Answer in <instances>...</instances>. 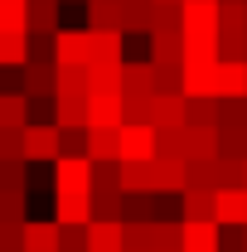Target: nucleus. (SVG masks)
I'll return each instance as SVG.
<instances>
[{
	"instance_id": "1",
	"label": "nucleus",
	"mask_w": 247,
	"mask_h": 252,
	"mask_svg": "<svg viewBox=\"0 0 247 252\" xmlns=\"http://www.w3.org/2000/svg\"><path fill=\"white\" fill-rule=\"evenodd\" d=\"M20 141H25V160L30 165H54L63 156V131L49 126V122H25Z\"/></svg>"
},
{
	"instance_id": "2",
	"label": "nucleus",
	"mask_w": 247,
	"mask_h": 252,
	"mask_svg": "<svg viewBox=\"0 0 247 252\" xmlns=\"http://www.w3.org/2000/svg\"><path fill=\"white\" fill-rule=\"evenodd\" d=\"M209 93L218 102L247 97V59H214V68H209Z\"/></svg>"
},
{
	"instance_id": "3",
	"label": "nucleus",
	"mask_w": 247,
	"mask_h": 252,
	"mask_svg": "<svg viewBox=\"0 0 247 252\" xmlns=\"http://www.w3.org/2000/svg\"><path fill=\"white\" fill-rule=\"evenodd\" d=\"M54 194H93V160L59 156L54 160Z\"/></svg>"
},
{
	"instance_id": "4",
	"label": "nucleus",
	"mask_w": 247,
	"mask_h": 252,
	"mask_svg": "<svg viewBox=\"0 0 247 252\" xmlns=\"http://www.w3.org/2000/svg\"><path fill=\"white\" fill-rule=\"evenodd\" d=\"M117 160H155V126L122 122L117 126Z\"/></svg>"
},
{
	"instance_id": "5",
	"label": "nucleus",
	"mask_w": 247,
	"mask_h": 252,
	"mask_svg": "<svg viewBox=\"0 0 247 252\" xmlns=\"http://www.w3.org/2000/svg\"><path fill=\"white\" fill-rule=\"evenodd\" d=\"M223 228L218 219H180V252H218Z\"/></svg>"
},
{
	"instance_id": "6",
	"label": "nucleus",
	"mask_w": 247,
	"mask_h": 252,
	"mask_svg": "<svg viewBox=\"0 0 247 252\" xmlns=\"http://www.w3.org/2000/svg\"><path fill=\"white\" fill-rule=\"evenodd\" d=\"M214 219H218V228H243L247 223V189L243 185L214 189Z\"/></svg>"
},
{
	"instance_id": "7",
	"label": "nucleus",
	"mask_w": 247,
	"mask_h": 252,
	"mask_svg": "<svg viewBox=\"0 0 247 252\" xmlns=\"http://www.w3.org/2000/svg\"><path fill=\"white\" fill-rule=\"evenodd\" d=\"M185 107H189L185 93H151V117H146V122H151L155 131H165V126H185Z\"/></svg>"
},
{
	"instance_id": "8",
	"label": "nucleus",
	"mask_w": 247,
	"mask_h": 252,
	"mask_svg": "<svg viewBox=\"0 0 247 252\" xmlns=\"http://www.w3.org/2000/svg\"><path fill=\"white\" fill-rule=\"evenodd\" d=\"M122 248H126L122 219H93L88 223V252H122Z\"/></svg>"
},
{
	"instance_id": "9",
	"label": "nucleus",
	"mask_w": 247,
	"mask_h": 252,
	"mask_svg": "<svg viewBox=\"0 0 247 252\" xmlns=\"http://www.w3.org/2000/svg\"><path fill=\"white\" fill-rule=\"evenodd\" d=\"M151 170H155V194H185V185H189V165H185V160L155 156Z\"/></svg>"
},
{
	"instance_id": "10",
	"label": "nucleus",
	"mask_w": 247,
	"mask_h": 252,
	"mask_svg": "<svg viewBox=\"0 0 247 252\" xmlns=\"http://www.w3.org/2000/svg\"><path fill=\"white\" fill-rule=\"evenodd\" d=\"M20 252H59V219H49V223L25 219V233H20Z\"/></svg>"
},
{
	"instance_id": "11",
	"label": "nucleus",
	"mask_w": 247,
	"mask_h": 252,
	"mask_svg": "<svg viewBox=\"0 0 247 252\" xmlns=\"http://www.w3.org/2000/svg\"><path fill=\"white\" fill-rule=\"evenodd\" d=\"M122 93H88V126H122Z\"/></svg>"
},
{
	"instance_id": "12",
	"label": "nucleus",
	"mask_w": 247,
	"mask_h": 252,
	"mask_svg": "<svg viewBox=\"0 0 247 252\" xmlns=\"http://www.w3.org/2000/svg\"><path fill=\"white\" fill-rule=\"evenodd\" d=\"M54 107H59V131L68 126H88V93H54Z\"/></svg>"
},
{
	"instance_id": "13",
	"label": "nucleus",
	"mask_w": 247,
	"mask_h": 252,
	"mask_svg": "<svg viewBox=\"0 0 247 252\" xmlns=\"http://www.w3.org/2000/svg\"><path fill=\"white\" fill-rule=\"evenodd\" d=\"M59 223H93V194H54Z\"/></svg>"
},
{
	"instance_id": "14",
	"label": "nucleus",
	"mask_w": 247,
	"mask_h": 252,
	"mask_svg": "<svg viewBox=\"0 0 247 252\" xmlns=\"http://www.w3.org/2000/svg\"><path fill=\"white\" fill-rule=\"evenodd\" d=\"M122 194H155L151 160H122Z\"/></svg>"
},
{
	"instance_id": "15",
	"label": "nucleus",
	"mask_w": 247,
	"mask_h": 252,
	"mask_svg": "<svg viewBox=\"0 0 247 252\" xmlns=\"http://www.w3.org/2000/svg\"><path fill=\"white\" fill-rule=\"evenodd\" d=\"M25 122H30V97L0 93V131H25Z\"/></svg>"
},
{
	"instance_id": "16",
	"label": "nucleus",
	"mask_w": 247,
	"mask_h": 252,
	"mask_svg": "<svg viewBox=\"0 0 247 252\" xmlns=\"http://www.w3.org/2000/svg\"><path fill=\"white\" fill-rule=\"evenodd\" d=\"M180 199H185V204H180V219H214V189L189 185Z\"/></svg>"
},
{
	"instance_id": "17",
	"label": "nucleus",
	"mask_w": 247,
	"mask_h": 252,
	"mask_svg": "<svg viewBox=\"0 0 247 252\" xmlns=\"http://www.w3.org/2000/svg\"><path fill=\"white\" fill-rule=\"evenodd\" d=\"M151 252H180V219H160L151 223Z\"/></svg>"
},
{
	"instance_id": "18",
	"label": "nucleus",
	"mask_w": 247,
	"mask_h": 252,
	"mask_svg": "<svg viewBox=\"0 0 247 252\" xmlns=\"http://www.w3.org/2000/svg\"><path fill=\"white\" fill-rule=\"evenodd\" d=\"M122 93L151 97L155 93V68H146V63H126V68H122Z\"/></svg>"
},
{
	"instance_id": "19",
	"label": "nucleus",
	"mask_w": 247,
	"mask_h": 252,
	"mask_svg": "<svg viewBox=\"0 0 247 252\" xmlns=\"http://www.w3.org/2000/svg\"><path fill=\"white\" fill-rule=\"evenodd\" d=\"M25 59H30V49H25V30H0V68H5V63L20 68Z\"/></svg>"
},
{
	"instance_id": "20",
	"label": "nucleus",
	"mask_w": 247,
	"mask_h": 252,
	"mask_svg": "<svg viewBox=\"0 0 247 252\" xmlns=\"http://www.w3.org/2000/svg\"><path fill=\"white\" fill-rule=\"evenodd\" d=\"M209 175H214V189L243 185V160H238V156H214V160H209Z\"/></svg>"
},
{
	"instance_id": "21",
	"label": "nucleus",
	"mask_w": 247,
	"mask_h": 252,
	"mask_svg": "<svg viewBox=\"0 0 247 252\" xmlns=\"http://www.w3.org/2000/svg\"><path fill=\"white\" fill-rule=\"evenodd\" d=\"M185 126H218V97H189Z\"/></svg>"
},
{
	"instance_id": "22",
	"label": "nucleus",
	"mask_w": 247,
	"mask_h": 252,
	"mask_svg": "<svg viewBox=\"0 0 247 252\" xmlns=\"http://www.w3.org/2000/svg\"><path fill=\"white\" fill-rule=\"evenodd\" d=\"M93 219H122V189L93 185Z\"/></svg>"
},
{
	"instance_id": "23",
	"label": "nucleus",
	"mask_w": 247,
	"mask_h": 252,
	"mask_svg": "<svg viewBox=\"0 0 247 252\" xmlns=\"http://www.w3.org/2000/svg\"><path fill=\"white\" fill-rule=\"evenodd\" d=\"M117 34L102 30V34H88V63H117Z\"/></svg>"
},
{
	"instance_id": "24",
	"label": "nucleus",
	"mask_w": 247,
	"mask_h": 252,
	"mask_svg": "<svg viewBox=\"0 0 247 252\" xmlns=\"http://www.w3.org/2000/svg\"><path fill=\"white\" fill-rule=\"evenodd\" d=\"M122 199H126V214H122V219H136V223L160 219V204H155L151 194H122Z\"/></svg>"
},
{
	"instance_id": "25",
	"label": "nucleus",
	"mask_w": 247,
	"mask_h": 252,
	"mask_svg": "<svg viewBox=\"0 0 247 252\" xmlns=\"http://www.w3.org/2000/svg\"><path fill=\"white\" fill-rule=\"evenodd\" d=\"M63 63H88V34H59V68Z\"/></svg>"
},
{
	"instance_id": "26",
	"label": "nucleus",
	"mask_w": 247,
	"mask_h": 252,
	"mask_svg": "<svg viewBox=\"0 0 247 252\" xmlns=\"http://www.w3.org/2000/svg\"><path fill=\"white\" fill-rule=\"evenodd\" d=\"M54 68H44V63H34L30 68V88H25V97H54Z\"/></svg>"
},
{
	"instance_id": "27",
	"label": "nucleus",
	"mask_w": 247,
	"mask_h": 252,
	"mask_svg": "<svg viewBox=\"0 0 247 252\" xmlns=\"http://www.w3.org/2000/svg\"><path fill=\"white\" fill-rule=\"evenodd\" d=\"M63 156H88V126H68L63 131Z\"/></svg>"
},
{
	"instance_id": "28",
	"label": "nucleus",
	"mask_w": 247,
	"mask_h": 252,
	"mask_svg": "<svg viewBox=\"0 0 247 252\" xmlns=\"http://www.w3.org/2000/svg\"><path fill=\"white\" fill-rule=\"evenodd\" d=\"M5 160H25V141H20V131H0V165Z\"/></svg>"
},
{
	"instance_id": "29",
	"label": "nucleus",
	"mask_w": 247,
	"mask_h": 252,
	"mask_svg": "<svg viewBox=\"0 0 247 252\" xmlns=\"http://www.w3.org/2000/svg\"><path fill=\"white\" fill-rule=\"evenodd\" d=\"M112 20H117V10H112V5H97V25H102V30H107V25H112Z\"/></svg>"
},
{
	"instance_id": "30",
	"label": "nucleus",
	"mask_w": 247,
	"mask_h": 252,
	"mask_svg": "<svg viewBox=\"0 0 247 252\" xmlns=\"http://www.w3.org/2000/svg\"><path fill=\"white\" fill-rule=\"evenodd\" d=\"M238 233H243V252H247V223H243V228H238Z\"/></svg>"
},
{
	"instance_id": "31",
	"label": "nucleus",
	"mask_w": 247,
	"mask_h": 252,
	"mask_svg": "<svg viewBox=\"0 0 247 252\" xmlns=\"http://www.w3.org/2000/svg\"><path fill=\"white\" fill-rule=\"evenodd\" d=\"M243 189H247V160H243Z\"/></svg>"
},
{
	"instance_id": "32",
	"label": "nucleus",
	"mask_w": 247,
	"mask_h": 252,
	"mask_svg": "<svg viewBox=\"0 0 247 252\" xmlns=\"http://www.w3.org/2000/svg\"><path fill=\"white\" fill-rule=\"evenodd\" d=\"M122 252H141V248H122Z\"/></svg>"
}]
</instances>
